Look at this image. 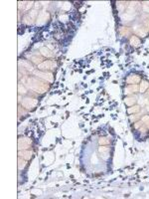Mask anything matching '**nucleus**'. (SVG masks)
I'll use <instances>...</instances> for the list:
<instances>
[{
	"mask_svg": "<svg viewBox=\"0 0 149 199\" xmlns=\"http://www.w3.org/2000/svg\"><path fill=\"white\" fill-rule=\"evenodd\" d=\"M22 82L29 88L30 90L38 93V94H44V93L48 92V90L50 89L49 85L42 82V81H39L38 79L34 78V77H25L22 79Z\"/></svg>",
	"mask_w": 149,
	"mask_h": 199,
	"instance_id": "obj_1",
	"label": "nucleus"
},
{
	"mask_svg": "<svg viewBox=\"0 0 149 199\" xmlns=\"http://www.w3.org/2000/svg\"><path fill=\"white\" fill-rule=\"evenodd\" d=\"M21 105L23 107H25L27 110H33L34 107H37L38 100L34 99V98H24Z\"/></svg>",
	"mask_w": 149,
	"mask_h": 199,
	"instance_id": "obj_2",
	"label": "nucleus"
},
{
	"mask_svg": "<svg viewBox=\"0 0 149 199\" xmlns=\"http://www.w3.org/2000/svg\"><path fill=\"white\" fill-rule=\"evenodd\" d=\"M58 64L57 62L54 60H48V61H44L41 63L40 65H38L39 70H43V71H47V70H54L57 68Z\"/></svg>",
	"mask_w": 149,
	"mask_h": 199,
	"instance_id": "obj_3",
	"label": "nucleus"
},
{
	"mask_svg": "<svg viewBox=\"0 0 149 199\" xmlns=\"http://www.w3.org/2000/svg\"><path fill=\"white\" fill-rule=\"evenodd\" d=\"M34 74L40 78V79H43L46 82H49V83H53L54 82V76H53L52 73L50 72H42V71H35Z\"/></svg>",
	"mask_w": 149,
	"mask_h": 199,
	"instance_id": "obj_4",
	"label": "nucleus"
},
{
	"mask_svg": "<svg viewBox=\"0 0 149 199\" xmlns=\"http://www.w3.org/2000/svg\"><path fill=\"white\" fill-rule=\"evenodd\" d=\"M32 140L28 138H19L18 140V150H26L29 147H31Z\"/></svg>",
	"mask_w": 149,
	"mask_h": 199,
	"instance_id": "obj_5",
	"label": "nucleus"
},
{
	"mask_svg": "<svg viewBox=\"0 0 149 199\" xmlns=\"http://www.w3.org/2000/svg\"><path fill=\"white\" fill-rule=\"evenodd\" d=\"M98 151L100 153L103 159L107 160L109 158V153H110V148L107 146H100L98 147Z\"/></svg>",
	"mask_w": 149,
	"mask_h": 199,
	"instance_id": "obj_6",
	"label": "nucleus"
},
{
	"mask_svg": "<svg viewBox=\"0 0 149 199\" xmlns=\"http://www.w3.org/2000/svg\"><path fill=\"white\" fill-rule=\"evenodd\" d=\"M49 19H50V13L47 12V11H45V10H43V11H41V12L39 13V15H38L37 24L41 25V24L47 22Z\"/></svg>",
	"mask_w": 149,
	"mask_h": 199,
	"instance_id": "obj_7",
	"label": "nucleus"
},
{
	"mask_svg": "<svg viewBox=\"0 0 149 199\" xmlns=\"http://www.w3.org/2000/svg\"><path fill=\"white\" fill-rule=\"evenodd\" d=\"M138 89H139V87L137 86V84L129 85L128 87H126V88L124 89V94L129 96V95H131V94H133V93H137Z\"/></svg>",
	"mask_w": 149,
	"mask_h": 199,
	"instance_id": "obj_8",
	"label": "nucleus"
},
{
	"mask_svg": "<svg viewBox=\"0 0 149 199\" xmlns=\"http://www.w3.org/2000/svg\"><path fill=\"white\" fill-rule=\"evenodd\" d=\"M140 82H141V78L138 75H130L126 79V83L129 85L137 84V83H140Z\"/></svg>",
	"mask_w": 149,
	"mask_h": 199,
	"instance_id": "obj_9",
	"label": "nucleus"
},
{
	"mask_svg": "<svg viewBox=\"0 0 149 199\" xmlns=\"http://www.w3.org/2000/svg\"><path fill=\"white\" fill-rule=\"evenodd\" d=\"M32 154L33 153L30 150H19V152H18L19 157H22V158L26 159V160H30L32 158Z\"/></svg>",
	"mask_w": 149,
	"mask_h": 199,
	"instance_id": "obj_10",
	"label": "nucleus"
},
{
	"mask_svg": "<svg viewBox=\"0 0 149 199\" xmlns=\"http://www.w3.org/2000/svg\"><path fill=\"white\" fill-rule=\"evenodd\" d=\"M40 53H41V55H43L44 57H47V58L54 57V53H53L49 48H47V47H42L40 49Z\"/></svg>",
	"mask_w": 149,
	"mask_h": 199,
	"instance_id": "obj_11",
	"label": "nucleus"
},
{
	"mask_svg": "<svg viewBox=\"0 0 149 199\" xmlns=\"http://www.w3.org/2000/svg\"><path fill=\"white\" fill-rule=\"evenodd\" d=\"M129 43H130V45L132 47H135V48H137V47L140 46V44H141V41H140V39L138 38L137 36H131L130 37V40H129Z\"/></svg>",
	"mask_w": 149,
	"mask_h": 199,
	"instance_id": "obj_12",
	"label": "nucleus"
},
{
	"mask_svg": "<svg viewBox=\"0 0 149 199\" xmlns=\"http://www.w3.org/2000/svg\"><path fill=\"white\" fill-rule=\"evenodd\" d=\"M136 100H137V97L136 96H128L124 99V103L125 105L129 106V107H132L134 106V104L136 103Z\"/></svg>",
	"mask_w": 149,
	"mask_h": 199,
	"instance_id": "obj_13",
	"label": "nucleus"
},
{
	"mask_svg": "<svg viewBox=\"0 0 149 199\" xmlns=\"http://www.w3.org/2000/svg\"><path fill=\"white\" fill-rule=\"evenodd\" d=\"M19 66H22V68H25L28 71H33V67L30 65L29 62H27L26 60H20L19 61Z\"/></svg>",
	"mask_w": 149,
	"mask_h": 199,
	"instance_id": "obj_14",
	"label": "nucleus"
},
{
	"mask_svg": "<svg viewBox=\"0 0 149 199\" xmlns=\"http://www.w3.org/2000/svg\"><path fill=\"white\" fill-rule=\"evenodd\" d=\"M149 89V83L147 81H141L139 86V91L140 93H145Z\"/></svg>",
	"mask_w": 149,
	"mask_h": 199,
	"instance_id": "obj_15",
	"label": "nucleus"
},
{
	"mask_svg": "<svg viewBox=\"0 0 149 199\" xmlns=\"http://www.w3.org/2000/svg\"><path fill=\"white\" fill-rule=\"evenodd\" d=\"M139 111H140V106L139 105H134V106H132L127 110V113L129 115H132V114H137Z\"/></svg>",
	"mask_w": 149,
	"mask_h": 199,
	"instance_id": "obj_16",
	"label": "nucleus"
},
{
	"mask_svg": "<svg viewBox=\"0 0 149 199\" xmlns=\"http://www.w3.org/2000/svg\"><path fill=\"white\" fill-rule=\"evenodd\" d=\"M27 166V161L26 159H24L22 157H19L18 158V169L19 170H23Z\"/></svg>",
	"mask_w": 149,
	"mask_h": 199,
	"instance_id": "obj_17",
	"label": "nucleus"
},
{
	"mask_svg": "<svg viewBox=\"0 0 149 199\" xmlns=\"http://www.w3.org/2000/svg\"><path fill=\"white\" fill-rule=\"evenodd\" d=\"M127 4H128V2H117L116 3L117 10H118L119 12H123L125 10V8L127 7Z\"/></svg>",
	"mask_w": 149,
	"mask_h": 199,
	"instance_id": "obj_18",
	"label": "nucleus"
},
{
	"mask_svg": "<svg viewBox=\"0 0 149 199\" xmlns=\"http://www.w3.org/2000/svg\"><path fill=\"white\" fill-rule=\"evenodd\" d=\"M31 61L35 63L36 65H40L41 63H43V58L42 57H37V56H33V57H31Z\"/></svg>",
	"mask_w": 149,
	"mask_h": 199,
	"instance_id": "obj_19",
	"label": "nucleus"
},
{
	"mask_svg": "<svg viewBox=\"0 0 149 199\" xmlns=\"http://www.w3.org/2000/svg\"><path fill=\"white\" fill-rule=\"evenodd\" d=\"M98 143L100 146H109L110 144V140L107 139L106 138H100L98 140Z\"/></svg>",
	"mask_w": 149,
	"mask_h": 199,
	"instance_id": "obj_20",
	"label": "nucleus"
},
{
	"mask_svg": "<svg viewBox=\"0 0 149 199\" xmlns=\"http://www.w3.org/2000/svg\"><path fill=\"white\" fill-rule=\"evenodd\" d=\"M141 121H142V123H143V125L146 126L147 130H149V115H144V116H142Z\"/></svg>",
	"mask_w": 149,
	"mask_h": 199,
	"instance_id": "obj_21",
	"label": "nucleus"
},
{
	"mask_svg": "<svg viewBox=\"0 0 149 199\" xmlns=\"http://www.w3.org/2000/svg\"><path fill=\"white\" fill-rule=\"evenodd\" d=\"M38 15H39V14H38L37 9H33V10H31V11H30V13H29V16L31 17V19H32V20H35V19L38 17Z\"/></svg>",
	"mask_w": 149,
	"mask_h": 199,
	"instance_id": "obj_22",
	"label": "nucleus"
},
{
	"mask_svg": "<svg viewBox=\"0 0 149 199\" xmlns=\"http://www.w3.org/2000/svg\"><path fill=\"white\" fill-rule=\"evenodd\" d=\"M142 9L144 12H147L149 13V1H145V2H142Z\"/></svg>",
	"mask_w": 149,
	"mask_h": 199,
	"instance_id": "obj_23",
	"label": "nucleus"
},
{
	"mask_svg": "<svg viewBox=\"0 0 149 199\" xmlns=\"http://www.w3.org/2000/svg\"><path fill=\"white\" fill-rule=\"evenodd\" d=\"M129 33H130V30L126 28V27H121L120 28V34H122V35H129Z\"/></svg>",
	"mask_w": 149,
	"mask_h": 199,
	"instance_id": "obj_24",
	"label": "nucleus"
},
{
	"mask_svg": "<svg viewBox=\"0 0 149 199\" xmlns=\"http://www.w3.org/2000/svg\"><path fill=\"white\" fill-rule=\"evenodd\" d=\"M23 20H24L23 22H24L25 24H27V25H30V24L33 23V22L31 21L32 19H31V17L29 16V14H28V15H26V16H24V19H23Z\"/></svg>",
	"mask_w": 149,
	"mask_h": 199,
	"instance_id": "obj_25",
	"label": "nucleus"
},
{
	"mask_svg": "<svg viewBox=\"0 0 149 199\" xmlns=\"http://www.w3.org/2000/svg\"><path fill=\"white\" fill-rule=\"evenodd\" d=\"M18 92H19V94H26V89L23 87L21 84H19L18 85Z\"/></svg>",
	"mask_w": 149,
	"mask_h": 199,
	"instance_id": "obj_26",
	"label": "nucleus"
},
{
	"mask_svg": "<svg viewBox=\"0 0 149 199\" xmlns=\"http://www.w3.org/2000/svg\"><path fill=\"white\" fill-rule=\"evenodd\" d=\"M139 117H140V115H139V114H136V115H132L130 116V121H131V122H135V121H137Z\"/></svg>",
	"mask_w": 149,
	"mask_h": 199,
	"instance_id": "obj_27",
	"label": "nucleus"
},
{
	"mask_svg": "<svg viewBox=\"0 0 149 199\" xmlns=\"http://www.w3.org/2000/svg\"><path fill=\"white\" fill-rule=\"evenodd\" d=\"M26 5H27V2H26V1H23V2H18V7H19V9H21V8H24V9H25Z\"/></svg>",
	"mask_w": 149,
	"mask_h": 199,
	"instance_id": "obj_28",
	"label": "nucleus"
},
{
	"mask_svg": "<svg viewBox=\"0 0 149 199\" xmlns=\"http://www.w3.org/2000/svg\"><path fill=\"white\" fill-rule=\"evenodd\" d=\"M142 125H143L142 121H139V122H137V123H134V128H135V129H139V128H140V126H142Z\"/></svg>",
	"mask_w": 149,
	"mask_h": 199,
	"instance_id": "obj_29",
	"label": "nucleus"
},
{
	"mask_svg": "<svg viewBox=\"0 0 149 199\" xmlns=\"http://www.w3.org/2000/svg\"><path fill=\"white\" fill-rule=\"evenodd\" d=\"M33 4H34V2H27V5H26V7H25V10H29L30 8L33 6Z\"/></svg>",
	"mask_w": 149,
	"mask_h": 199,
	"instance_id": "obj_30",
	"label": "nucleus"
},
{
	"mask_svg": "<svg viewBox=\"0 0 149 199\" xmlns=\"http://www.w3.org/2000/svg\"><path fill=\"white\" fill-rule=\"evenodd\" d=\"M60 19H61V21H62V19H64V21H68L69 20V16L67 14H63V15L60 16Z\"/></svg>",
	"mask_w": 149,
	"mask_h": 199,
	"instance_id": "obj_31",
	"label": "nucleus"
},
{
	"mask_svg": "<svg viewBox=\"0 0 149 199\" xmlns=\"http://www.w3.org/2000/svg\"><path fill=\"white\" fill-rule=\"evenodd\" d=\"M138 130H140L141 132H146L147 131V129H146V126H144V125H142V126H140Z\"/></svg>",
	"mask_w": 149,
	"mask_h": 199,
	"instance_id": "obj_32",
	"label": "nucleus"
},
{
	"mask_svg": "<svg viewBox=\"0 0 149 199\" xmlns=\"http://www.w3.org/2000/svg\"><path fill=\"white\" fill-rule=\"evenodd\" d=\"M146 96H147V97H149V89H148V91H147V94H146Z\"/></svg>",
	"mask_w": 149,
	"mask_h": 199,
	"instance_id": "obj_33",
	"label": "nucleus"
}]
</instances>
